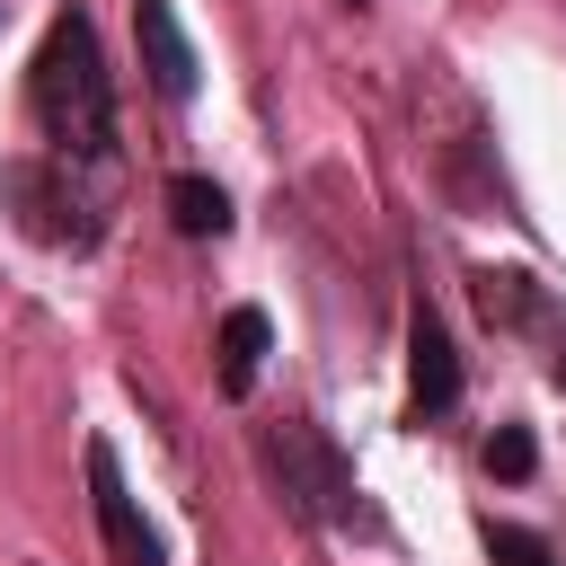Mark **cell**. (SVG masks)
Here are the masks:
<instances>
[{
  "instance_id": "obj_1",
  "label": "cell",
  "mask_w": 566,
  "mask_h": 566,
  "mask_svg": "<svg viewBox=\"0 0 566 566\" xmlns=\"http://www.w3.org/2000/svg\"><path fill=\"white\" fill-rule=\"evenodd\" d=\"M27 115L62 159H115V80L97 62L88 9H62L27 62Z\"/></svg>"
},
{
  "instance_id": "obj_2",
  "label": "cell",
  "mask_w": 566,
  "mask_h": 566,
  "mask_svg": "<svg viewBox=\"0 0 566 566\" xmlns=\"http://www.w3.org/2000/svg\"><path fill=\"white\" fill-rule=\"evenodd\" d=\"M274 469H283V495L310 513V522H336V513H354V478L336 469V451L310 433V424H283V442H274Z\"/></svg>"
},
{
  "instance_id": "obj_3",
  "label": "cell",
  "mask_w": 566,
  "mask_h": 566,
  "mask_svg": "<svg viewBox=\"0 0 566 566\" xmlns=\"http://www.w3.org/2000/svg\"><path fill=\"white\" fill-rule=\"evenodd\" d=\"M88 504H97V531H106L115 566H168V548H159V531L142 522V504L124 495V469H115L106 442H88Z\"/></svg>"
},
{
  "instance_id": "obj_4",
  "label": "cell",
  "mask_w": 566,
  "mask_h": 566,
  "mask_svg": "<svg viewBox=\"0 0 566 566\" xmlns=\"http://www.w3.org/2000/svg\"><path fill=\"white\" fill-rule=\"evenodd\" d=\"M407 407H416V424L460 407V354H451V336L424 301L407 310Z\"/></svg>"
},
{
  "instance_id": "obj_5",
  "label": "cell",
  "mask_w": 566,
  "mask_h": 566,
  "mask_svg": "<svg viewBox=\"0 0 566 566\" xmlns=\"http://www.w3.org/2000/svg\"><path fill=\"white\" fill-rule=\"evenodd\" d=\"M133 44H142L150 88H159L168 106H186V97H195V44H186V27H177L168 0H133Z\"/></svg>"
},
{
  "instance_id": "obj_6",
  "label": "cell",
  "mask_w": 566,
  "mask_h": 566,
  "mask_svg": "<svg viewBox=\"0 0 566 566\" xmlns=\"http://www.w3.org/2000/svg\"><path fill=\"white\" fill-rule=\"evenodd\" d=\"M265 345H274L265 310H230V318H221V398H248V389H256Z\"/></svg>"
},
{
  "instance_id": "obj_7",
  "label": "cell",
  "mask_w": 566,
  "mask_h": 566,
  "mask_svg": "<svg viewBox=\"0 0 566 566\" xmlns=\"http://www.w3.org/2000/svg\"><path fill=\"white\" fill-rule=\"evenodd\" d=\"M168 221H177L186 239H221V230H230V195H221L212 177H168Z\"/></svg>"
},
{
  "instance_id": "obj_8",
  "label": "cell",
  "mask_w": 566,
  "mask_h": 566,
  "mask_svg": "<svg viewBox=\"0 0 566 566\" xmlns=\"http://www.w3.org/2000/svg\"><path fill=\"white\" fill-rule=\"evenodd\" d=\"M531 469H539V442H531V424H495V433H486V478L522 486Z\"/></svg>"
},
{
  "instance_id": "obj_9",
  "label": "cell",
  "mask_w": 566,
  "mask_h": 566,
  "mask_svg": "<svg viewBox=\"0 0 566 566\" xmlns=\"http://www.w3.org/2000/svg\"><path fill=\"white\" fill-rule=\"evenodd\" d=\"M486 557H495V566H557V557H548V539H539V531H522V522H486Z\"/></svg>"
},
{
  "instance_id": "obj_10",
  "label": "cell",
  "mask_w": 566,
  "mask_h": 566,
  "mask_svg": "<svg viewBox=\"0 0 566 566\" xmlns=\"http://www.w3.org/2000/svg\"><path fill=\"white\" fill-rule=\"evenodd\" d=\"M478 301H486V318H531L539 301H531V274H478Z\"/></svg>"
},
{
  "instance_id": "obj_11",
  "label": "cell",
  "mask_w": 566,
  "mask_h": 566,
  "mask_svg": "<svg viewBox=\"0 0 566 566\" xmlns=\"http://www.w3.org/2000/svg\"><path fill=\"white\" fill-rule=\"evenodd\" d=\"M345 9H363V0H345Z\"/></svg>"
}]
</instances>
